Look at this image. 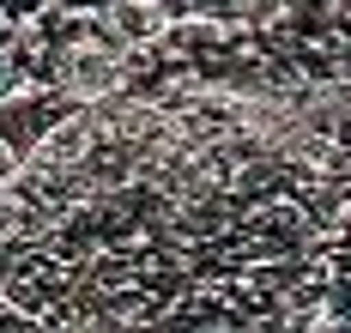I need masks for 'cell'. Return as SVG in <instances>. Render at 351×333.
<instances>
[{
    "label": "cell",
    "mask_w": 351,
    "mask_h": 333,
    "mask_svg": "<svg viewBox=\"0 0 351 333\" xmlns=\"http://www.w3.org/2000/svg\"><path fill=\"white\" fill-rule=\"evenodd\" d=\"M55 6H73V12H91V18H104L109 0H55Z\"/></svg>",
    "instance_id": "obj_5"
},
{
    "label": "cell",
    "mask_w": 351,
    "mask_h": 333,
    "mask_svg": "<svg viewBox=\"0 0 351 333\" xmlns=\"http://www.w3.org/2000/svg\"><path fill=\"white\" fill-rule=\"evenodd\" d=\"M327 25L339 42H351V0H327Z\"/></svg>",
    "instance_id": "obj_4"
},
{
    "label": "cell",
    "mask_w": 351,
    "mask_h": 333,
    "mask_svg": "<svg viewBox=\"0 0 351 333\" xmlns=\"http://www.w3.org/2000/svg\"><path fill=\"white\" fill-rule=\"evenodd\" d=\"M49 85L55 97H79V103H104L115 91H128V61L121 49L104 42H67V49H49Z\"/></svg>",
    "instance_id": "obj_1"
},
{
    "label": "cell",
    "mask_w": 351,
    "mask_h": 333,
    "mask_svg": "<svg viewBox=\"0 0 351 333\" xmlns=\"http://www.w3.org/2000/svg\"><path fill=\"white\" fill-rule=\"evenodd\" d=\"M91 146H97V115H91V103H85V110H67L61 121H49V127L36 134V164L67 170V164H79Z\"/></svg>",
    "instance_id": "obj_2"
},
{
    "label": "cell",
    "mask_w": 351,
    "mask_h": 333,
    "mask_svg": "<svg viewBox=\"0 0 351 333\" xmlns=\"http://www.w3.org/2000/svg\"><path fill=\"white\" fill-rule=\"evenodd\" d=\"M200 18H218V25H248L254 18V0H194Z\"/></svg>",
    "instance_id": "obj_3"
},
{
    "label": "cell",
    "mask_w": 351,
    "mask_h": 333,
    "mask_svg": "<svg viewBox=\"0 0 351 333\" xmlns=\"http://www.w3.org/2000/svg\"><path fill=\"white\" fill-rule=\"evenodd\" d=\"M36 6H55V0H36Z\"/></svg>",
    "instance_id": "obj_6"
}]
</instances>
